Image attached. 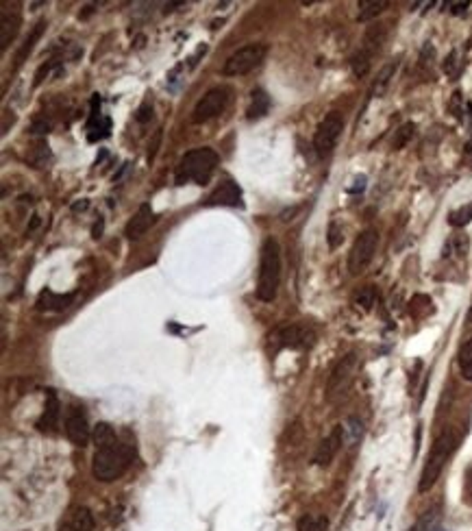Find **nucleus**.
Here are the masks:
<instances>
[{"mask_svg": "<svg viewBox=\"0 0 472 531\" xmlns=\"http://www.w3.org/2000/svg\"><path fill=\"white\" fill-rule=\"evenodd\" d=\"M155 211H152V207L148 205V203H144V205H139V209L135 211V216L126 222V226H124V235L129 237V239H137V237H142L152 224H155Z\"/></svg>", "mask_w": 472, "mask_h": 531, "instance_id": "15", "label": "nucleus"}, {"mask_svg": "<svg viewBox=\"0 0 472 531\" xmlns=\"http://www.w3.org/2000/svg\"><path fill=\"white\" fill-rule=\"evenodd\" d=\"M449 7H451V14L464 16L466 11H468V7H470V3H468V0H464V3H449Z\"/></svg>", "mask_w": 472, "mask_h": 531, "instance_id": "36", "label": "nucleus"}, {"mask_svg": "<svg viewBox=\"0 0 472 531\" xmlns=\"http://www.w3.org/2000/svg\"><path fill=\"white\" fill-rule=\"evenodd\" d=\"M414 131H416V124H414V122H405L401 129L397 131V135H394L392 148H394V150H401V148L414 137Z\"/></svg>", "mask_w": 472, "mask_h": 531, "instance_id": "28", "label": "nucleus"}, {"mask_svg": "<svg viewBox=\"0 0 472 531\" xmlns=\"http://www.w3.org/2000/svg\"><path fill=\"white\" fill-rule=\"evenodd\" d=\"M355 373H357V355L355 353H349L344 355L329 375L327 381V401L329 403H338L340 399L346 397V392L351 390L353 381H355Z\"/></svg>", "mask_w": 472, "mask_h": 531, "instance_id": "6", "label": "nucleus"}, {"mask_svg": "<svg viewBox=\"0 0 472 531\" xmlns=\"http://www.w3.org/2000/svg\"><path fill=\"white\" fill-rule=\"evenodd\" d=\"M207 207H244V200H241V189L237 187V183H233L231 179H226L224 183H220L213 189L211 196L207 198Z\"/></svg>", "mask_w": 472, "mask_h": 531, "instance_id": "14", "label": "nucleus"}, {"mask_svg": "<svg viewBox=\"0 0 472 531\" xmlns=\"http://www.w3.org/2000/svg\"><path fill=\"white\" fill-rule=\"evenodd\" d=\"M33 133H48V124L35 122V126H33Z\"/></svg>", "mask_w": 472, "mask_h": 531, "instance_id": "38", "label": "nucleus"}, {"mask_svg": "<svg viewBox=\"0 0 472 531\" xmlns=\"http://www.w3.org/2000/svg\"><path fill=\"white\" fill-rule=\"evenodd\" d=\"M470 220H472V203H468V205H464V207H459V209L451 211V216H449V222H451L453 226H466Z\"/></svg>", "mask_w": 472, "mask_h": 531, "instance_id": "29", "label": "nucleus"}, {"mask_svg": "<svg viewBox=\"0 0 472 531\" xmlns=\"http://www.w3.org/2000/svg\"><path fill=\"white\" fill-rule=\"evenodd\" d=\"M96 453L92 462V475L98 482H116L120 479L133 460V449L129 445H122L118 434L113 432L109 423H98L94 429Z\"/></svg>", "mask_w": 472, "mask_h": 531, "instance_id": "1", "label": "nucleus"}, {"mask_svg": "<svg viewBox=\"0 0 472 531\" xmlns=\"http://www.w3.org/2000/svg\"><path fill=\"white\" fill-rule=\"evenodd\" d=\"M228 100H231V90H228V87H224V85L211 87V90L196 103V107L192 111V122L205 124L213 118H218L228 107Z\"/></svg>", "mask_w": 472, "mask_h": 531, "instance_id": "7", "label": "nucleus"}, {"mask_svg": "<svg viewBox=\"0 0 472 531\" xmlns=\"http://www.w3.org/2000/svg\"><path fill=\"white\" fill-rule=\"evenodd\" d=\"M159 142H161V129L155 133V137H152V142L148 144V161H152L155 159V155H157V146H159Z\"/></svg>", "mask_w": 472, "mask_h": 531, "instance_id": "34", "label": "nucleus"}, {"mask_svg": "<svg viewBox=\"0 0 472 531\" xmlns=\"http://www.w3.org/2000/svg\"><path fill=\"white\" fill-rule=\"evenodd\" d=\"M3 29H0V50H7V46L16 40V35L20 31V24H22V14H20V5L18 3H3Z\"/></svg>", "mask_w": 472, "mask_h": 531, "instance_id": "11", "label": "nucleus"}, {"mask_svg": "<svg viewBox=\"0 0 472 531\" xmlns=\"http://www.w3.org/2000/svg\"><path fill=\"white\" fill-rule=\"evenodd\" d=\"M355 183H357V185H353V187L349 189V192H353V194H355V192H362V189L366 187V176H357V181H355Z\"/></svg>", "mask_w": 472, "mask_h": 531, "instance_id": "37", "label": "nucleus"}, {"mask_svg": "<svg viewBox=\"0 0 472 531\" xmlns=\"http://www.w3.org/2000/svg\"><path fill=\"white\" fill-rule=\"evenodd\" d=\"M66 434L74 447H87L89 442V423L83 408H72L66 418Z\"/></svg>", "mask_w": 472, "mask_h": 531, "instance_id": "13", "label": "nucleus"}, {"mask_svg": "<svg viewBox=\"0 0 472 531\" xmlns=\"http://www.w3.org/2000/svg\"><path fill=\"white\" fill-rule=\"evenodd\" d=\"M370 59H373V55H368L366 50H359L357 55H353L351 59V68L355 72V77H366L368 70H370Z\"/></svg>", "mask_w": 472, "mask_h": 531, "instance_id": "26", "label": "nucleus"}, {"mask_svg": "<svg viewBox=\"0 0 472 531\" xmlns=\"http://www.w3.org/2000/svg\"><path fill=\"white\" fill-rule=\"evenodd\" d=\"M274 342L285 349H309L314 344V331L305 324H285L274 331Z\"/></svg>", "mask_w": 472, "mask_h": 531, "instance_id": "10", "label": "nucleus"}, {"mask_svg": "<svg viewBox=\"0 0 472 531\" xmlns=\"http://www.w3.org/2000/svg\"><path fill=\"white\" fill-rule=\"evenodd\" d=\"M96 523H94V514L87 508H76L72 514V523L70 529L72 531H94Z\"/></svg>", "mask_w": 472, "mask_h": 531, "instance_id": "22", "label": "nucleus"}, {"mask_svg": "<svg viewBox=\"0 0 472 531\" xmlns=\"http://www.w3.org/2000/svg\"><path fill=\"white\" fill-rule=\"evenodd\" d=\"M44 29H46V20H40V22H37L35 27L31 29V33L27 35V40L22 42V46L18 48V53H16V70L22 66L24 61L29 59V55L33 53V48H35L37 40H40V37H42Z\"/></svg>", "mask_w": 472, "mask_h": 531, "instance_id": "19", "label": "nucleus"}, {"mask_svg": "<svg viewBox=\"0 0 472 531\" xmlns=\"http://www.w3.org/2000/svg\"><path fill=\"white\" fill-rule=\"evenodd\" d=\"M377 246H379V233L377 229H366L362 231L359 235H357L355 244L349 252V270L351 274H362L370 261H373L375 252H377Z\"/></svg>", "mask_w": 472, "mask_h": 531, "instance_id": "8", "label": "nucleus"}, {"mask_svg": "<svg viewBox=\"0 0 472 531\" xmlns=\"http://www.w3.org/2000/svg\"><path fill=\"white\" fill-rule=\"evenodd\" d=\"M59 531H72V529H66V527H63V529H59Z\"/></svg>", "mask_w": 472, "mask_h": 531, "instance_id": "41", "label": "nucleus"}, {"mask_svg": "<svg viewBox=\"0 0 472 531\" xmlns=\"http://www.w3.org/2000/svg\"><path fill=\"white\" fill-rule=\"evenodd\" d=\"M462 68H464V63L459 61V53H457V50H453V53L446 57V61H444V72L449 74L451 79H457L459 74H462Z\"/></svg>", "mask_w": 472, "mask_h": 531, "instance_id": "31", "label": "nucleus"}, {"mask_svg": "<svg viewBox=\"0 0 472 531\" xmlns=\"http://www.w3.org/2000/svg\"><path fill=\"white\" fill-rule=\"evenodd\" d=\"M342 445H344V427L338 425V427L331 429V434L320 442V445H318V449L314 453V464L322 466V469H324V466H329L331 462L335 460V455L342 449Z\"/></svg>", "mask_w": 472, "mask_h": 531, "instance_id": "12", "label": "nucleus"}, {"mask_svg": "<svg viewBox=\"0 0 472 531\" xmlns=\"http://www.w3.org/2000/svg\"><path fill=\"white\" fill-rule=\"evenodd\" d=\"M59 416H61V403L57 399V392L46 390V405H44V412H42V418L37 421V429H40V432H46V434L57 432Z\"/></svg>", "mask_w": 472, "mask_h": 531, "instance_id": "16", "label": "nucleus"}, {"mask_svg": "<svg viewBox=\"0 0 472 531\" xmlns=\"http://www.w3.org/2000/svg\"><path fill=\"white\" fill-rule=\"evenodd\" d=\"M344 131V118L340 111H331L324 116V120L318 124L316 135H314V148L318 157L331 155V150L335 148L340 135Z\"/></svg>", "mask_w": 472, "mask_h": 531, "instance_id": "9", "label": "nucleus"}, {"mask_svg": "<svg viewBox=\"0 0 472 531\" xmlns=\"http://www.w3.org/2000/svg\"><path fill=\"white\" fill-rule=\"evenodd\" d=\"M74 300V294H55L50 290H44L37 298V309L42 311H61L70 307V303Z\"/></svg>", "mask_w": 472, "mask_h": 531, "instance_id": "17", "label": "nucleus"}, {"mask_svg": "<svg viewBox=\"0 0 472 531\" xmlns=\"http://www.w3.org/2000/svg\"><path fill=\"white\" fill-rule=\"evenodd\" d=\"M349 434H351V438H349L351 445H357L362 434H364V425H362L359 418H355V416H351V418L346 421V425H344V436H349Z\"/></svg>", "mask_w": 472, "mask_h": 531, "instance_id": "30", "label": "nucleus"}, {"mask_svg": "<svg viewBox=\"0 0 472 531\" xmlns=\"http://www.w3.org/2000/svg\"><path fill=\"white\" fill-rule=\"evenodd\" d=\"M384 40H386V27H384V24L370 27L368 33H366V37H364L362 50H366L368 55H375V53H379V48L384 46Z\"/></svg>", "mask_w": 472, "mask_h": 531, "instance_id": "20", "label": "nucleus"}, {"mask_svg": "<svg viewBox=\"0 0 472 531\" xmlns=\"http://www.w3.org/2000/svg\"><path fill=\"white\" fill-rule=\"evenodd\" d=\"M468 150H470V153H472V142H470V146H468Z\"/></svg>", "mask_w": 472, "mask_h": 531, "instance_id": "42", "label": "nucleus"}, {"mask_svg": "<svg viewBox=\"0 0 472 531\" xmlns=\"http://www.w3.org/2000/svg\"><path fill=\"white\" fill-rule=\"evenodd\" d=\"M215 166H218V153L213 148L209 146L194 148L189 153H185L181 161H178L174 181L176 185H185V183L207 185L215 172Z\"/></svg>", "mask_w": 472, "mask_h": 531, "instance_id": "2", "label": "nucleus"}, {"mask_svg": "<svg viewBox=\"0 0 472 531\" xmlns=\"http://www.w3.org/2000/svg\"><path fill=\"white\" fill-rule=\"evenodd\" d=\"M268 111H270V96H268L261 87H257V90H252V94H250V105L246 109V118L250 122L261 120Z\"/></svg>", "mask_w": 472, "mask_h": 531, "instance_id": "18", "label": "nucleus"}, {"mask_svg": "<svg viewBox=\"0 0 472 531\" xmlns=\"http://www.w3.org/2000/svg\"><path fill=\"white\" fill-rule=\"evenodd\" d=\"M268 57V46L266 44H248L241 46L239 50L228 57L222 66L224 77H244V74L259 68Z\"/></svg>", "mask_w": 472, "mask_h": 531, "instance_id": "5", "label": "nucleus"}, {"mask_svg": "<svg viewBox=\"0 0 472 531\" xmlns=\"http://www.w3.org/2000/svg\"><path fill=\"white\" fill-rule=\"evenodd\" d=\"M150 116H152V105H150V103H144L142 107L137 109V116H135V118H137V122H146Z\"/></svg>", "mask_w": 472, "mask_h": 531, "instance_id": "35", "label": "nucleus"}, {"mask_svg": "<svg viewBox=\"0 0 472 531\" xmlns=\"http://www.w3.org/2000/svg\"><path fill=\"white\" fill-rule=\"evenodd\" d=\"M375 300H377V292H375L373 285H366V287H362V290H357L355 296H353V303H355L357 307H362L364 311L373 309Z\"/></svg>", "mask_w": 472, "mask_h": 531, "instance_id": "24", "label": "nucleus"}, {"mask_svg": "<svg viewBox=\"0 0 472 531\" xmlns=\"http://www.w3.org/2000/svg\"><path fill=\"white\" fill-rule=\"evenodd\" d=\"M327 527H329L327 516H320V514H305L296 523L298 531H327Z\"/></svg>", "mask_w": 472, "mask_h": 531, "instance_id": "23", "label": "nucleus"}, {"mask_svg": "<svg viewBox=\"0 0 472 531\" xmlns=\"http://www.w3.org/2000/svg\"><path fill=\"white\" fill-rule=\"evenodd\" d=\"M388 7H390L388 0H359V16H357V20L368 22L377 18L379 14H384Z\"/></svg>", "mask_w": 472, "mask_h": 531, "instance_id": "21", "label": "nucleus"}, {"mask_svg": "<svg viewBox=\"0 0 472 531\" xmlns=\"http://www.w3.org/2000/svg\"><path fill=\"white\" fill-rule=\"evenodd\" d=\"M100 233H103V220L94 226V237H100Z\"/></svg>", "mask_w": 472, "mask_h": 531, "instance_id": "39", "label": "nucleus"}, {"mask_svg": "<svg viewBox=\"0 0 472 531\" xmlns=\"http://www.w3.org/2000/svg\"><path fill=\"white\" fill-rule=\"evenodd\" d=\"M87 207V200H83V203H76L74 205V211H79V209H85Z\"/></svg>", "mask_w": 472, "mask_h": 531, "instance_id": "40", "label": "nucleus"}, {"mask_svg": "<svg viewBox=\"0 0 472 531\" xmlns=\"http://www.w3.org/2000/svg\"><path fill=\"white\" fill-rule=\"evenodd\" d=\"M464 501L472 505V466L466 471V482H464Z\"/></svg>", "mask_w": 472, "mask_h": 531, "instance_id": "33", "label": "nucleus"}, {"mask_svg": "<svg viewBox=\"0 0 472 531\" xmlns=\"http://www.w3.org/2000/svg\"><path fill=\"white\" fill-rule=\"evenodd\" d=\"M394 70H397V63H388V66H384L381 68V72L377 74V81H375V85H373V94H381L388 87V83H390V79L394 77Z\"/></svg>", "mask_w": 472, "mask_h": 531, "instance_id": "27", "label": "nucleus"}, {"mask_svg": "<svg viewBox=\"0 0 472 531\" xmlns=\"http://www.w3.org/2000/svg\"><path fill=\"white\" fill-rule=\"evenodd\" d=\"M459 440H462V436H459L455 429H444V432L436 438V442H433V447L429 451V458L425 462L423 475H420V482H418L420 492H429L433 486H436L446 462H449V458L459 447Z\"/></svg>", "mask_w": 472, "mask_h": 531, "instance_id": "3", "label": "nucleus"}, {"mask_svg": "<svg viewBox=\"0 0 472 531\" xmlns=\"http://www.w3.org/2000/svg\"><path fill=\"white\" fill-rule=\"evenodd\" d=\"M281 285V246L274 237H266L259 255L257 272V298L272 303Z\"/></svg>", "mask_w": 472, "mask_h": 531, "instance_id": "4", "label": "nucleus"}, {"mask_svg": "<svg viewBox=\"0 0 472 531\" xmlns=\"http://www.w3.org/2000/svg\"><path fill=\"white\" fill-rule=\"evenodd\" d=\"M459 370H462L464 379L472 381V338L459 351Z\"/></svg>", "mask_w": 472, "mask_h": 531, "instance_id": "25", "label": "nucleus"}, {"mask_svg": "<svg viewBox=\"0 0 472 531\" xmlns=\"http://www.w3.org/2000/svg\"><path fill=\"white\" fill-rule=\"evenodd\" d=\"M342 226L338 222H331L329 224V231H327V242H329V248H338L342 244Z\"/></svg>", "mask_w": 472, "mask_h": 531, "instance_id": "32", "label": "nucleus"}]
</instances>
